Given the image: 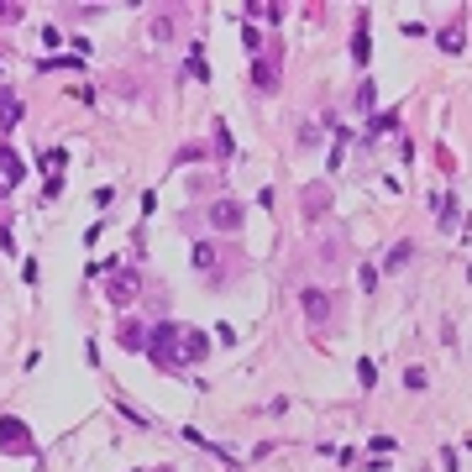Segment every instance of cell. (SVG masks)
I'll return each mask as SVG.
<instances>
[{
	"label": "cell",
	"instance_id": "obj_1",
	"mask_svg": "<svg viewBox=\"0 0 472 472\" xmlns=\"http://www.w3.org/2000/svg\"><path fill=\"white\" fill-rule=\"evenodd\" d=\"M153 362L158 368H184V362H205L210 357V336L194 331V326H173V320H163V326H153Z\"/></svg>",
	"mask_w": 472,
	"mask_h": 472
},
{
	"label": "cell",
	"instance_id": "obj_2",
	"mask_svg": "<svg viewBox=\"0 0 472 472\" xmlns=\"http://www.w3.org/2000/svg\"><path fill=\"white\" fill-rule=\"evenodd\" d=\"M0 451H6V456H32V430H26L16 415L0 420Z\"/></svg>",
	"mask_w": 472,
	"mask_h": 472
},
{
	"label": "cell",
	"instance_id": "obj_3",
	"mask_svg": "<svg viewBox=\"0 0 472 472\" xmlns=\"http://www.w3.org/2000/svg\"><path fill=\"white\" fill-rule=\"evenodd\" d=\"M105 294H111V304H131L142 294V278H137V268H116L111 278H105Z\"/></svg>",
	"mask_w": 472,
	"mask_h": 472
},
{
	"label": "cell",
	"instance_id": "obj_4",
	"mask_svg": "<svg viewBox=\"0 0 472 472\" xmlns=\"http://www.w3.org/2000/svg\"><path fill=\"white\" fill-rule=\"evenodd\" d=\"M241 215H247L241 199H215V205H210V226H215V231H241Z\"/></svg>",
	"mask_w": 472,
	"mask_h": 472
},
{
	"label": "cell",
	"instance_id": "obj_5",
	"mask_svg": "<svg viewBox=\"0 0 472 472\" xmlns=\"http://www.w3.org/2000/svg\"><path fill=\"white\" fill-rule=\"evenodd\" d=\"M21 179H26V163L16 158V147H11V142H0V189H16Z\"/></svg>",
	"mask_w": 472,
	"mask_h": 472
},
{
	"label": "cell",
	"instance_id": "obj_6",
	"mask_svg": "<svg viewBox=\"0 0 472 472\" xmlns=\"http://www.w3.org/2000/svg\"><path fill=\"white\" fill-rule=\"evenodd\" d=\"M252 84H258L263 94H268V89H278V63L268 58V53H258V63H252Z\"/></svg>",
	"mask_w": 472,
	"mask_h": 472
},
{
	"label": "cell",
	"instance_id": "obj_7",
	"mask_svg": "<svg viewBox=\"0 0 472 472\" xmlns=\"http://www.w3.org/2000/svg\"><path fill=\"white\" fill-rule=\"evenodd\" d=\"M147 341H153V331H147V326H137V320L121 326V346H126V352H147Z\"/></svg>",
	"mask_w": 472,
	"mask_h": 472
},
{
	"label": "cell",
	"instance_id": "obj_8",
	"mask_svg": "<svg viewBox=\"0 0 472 472\" xmlns=\"http://www.w3.org/2000/svg\"><path fill=\"white\" fill-rule=\"evenodd\" d=\"M16 121H21V100L11 89H0V131H11Z\"/></svg>",
	"mask_w": 472,
	"mask_h": 472
},
{
	"label": "cell",
	"instance_id": "obj_9",
	"mask_svg": "<svg viewBox=\"0 0 472 472\" xmlns=\"http://www.w3.org/2000/svg\"><path fill=\"white\" fill-rule=\"evenodd\" d=\"M304 309H309V320H326V315H331V294L304 289Z\"/></svg>",
	"mask_w": 472,
	"mask_h": 472
},
{
	"label": "cell",
	"instance_id": "obj_10",
	"mask_svg": "<svg viewBox=\"0 0 472 472\" xmlns=\"http://www.w3.org/2000/svg\"><path fill=\"white\" fill-rule=\"evenodd\" d=\"M241 16H258V21H278V16H283V6H268V0H247V6H241Z\"/></svg>",
	"mask_w": 472,
	"mask_h": 472
},
{
	"label": "cell",
	"instance_id": "obj_11",
	"mask_svg": "<svg viewBox=\"0 0 472 472\" xmlns=\"http://www.w3.org/2000/svg\"><path fill=\"white\" fill-rule=\"evenodd\" d=\"M462 43H467V26H462V21H451L446 32H441V48H446V53H462Z\"/></svg>",
	"mask_w": 472,
	"mask_h": 472
},
{
	"label": "cell",
	"instance_id": "obj_12",
	"mask_svg": "<svg viewBox=\"0 0 472 472\" xmlns=\"http://www.w3.org/2000/svg\"><path fill=\"white\" fill-rule=\"evenodd\" d=\"M352 58H357V63H368V58H373V37H368V21H362V26H357V37H352Z\"/></svg>",
	"mask_w": 472,
	"mask_h": 472
},
{
	"label": "cell",
	"instance_id": "obj_13",
	"mask_svg": "<svg viewBox=\"0 0 472 472\" xmlns=\"http://www.w3.org/2000/svg\"><path fill=\"white\" fill-rule=\"evenodd\" d=\"M410 258H415V241H399V247L388 252V263H383V268H388V273H399V268L410 263Z\"/></svg>",
	"mask_w": 472,
	"mask_h": 472
},
{
	"label": "cell",
	"instance_id": "obj_14",
	"mask_svg": "<svg viewBox=\"0 0 472 472\" xmlns=\"http://www.w3.org/2000/svg\"><path fill=\"white\" fill-rule=\"evenodd\" d=\"M425 383H430V373H425V368H404V388H415V394H420Z\"/></svg>",
	"mask_w": 472,
	"mask_h": 472
},
{
	"label": "cell",
	"instance_id": "obj_15",
	"mask_svg": "<svg viewBox=\"0 0 472 472\" xmlns=\"http://www.w3.org/2000/svg\"><path fill=\"white\" fill-rule=\"evenodd\" d=\"M436 215H441V226H451V215H456V199H451V194H436Z\"/></svg>",
	"mask_w": 472,
	"mask_h": 472
},
{
	"label": "cell",
	"instance_id": "obj_16",
	"mask_svg": "<svg viewBox=\"0 0 472 472\" xmlns=\"http://www.w3.org/2000/svg\"><path fill=\"white\" fill-rule=\"evenodd\" d=\"M194 268H215V247H210V241H199V247H194Z\"/></svg>",
	"mask_w": 472,
	"mask_h": 472
},
{
	"label": "cell",
	"instance_id": "obj_17",
	"mask_svg": "<svg viewBox=\"0 0 472 472\" xmlns=\"http://www.w3.org/2000/svg\"><path fill=\"white\" fill-rule=\"evenodd\" d=\"M326 199H331V194H326V184L309 189V194H304V210H326Z\"/></svg>",
	"mask_w": 472,
	"mask_h": 472
},
{
	"label": "cell",
	"instance_id": "obj_18",
	"mask_svg": "<svg viewBox=\"0 0 472 472\" xmlns=\"http://www.w3.org/2000/svg\"><path fill=\"white\" fill-rule=\"evenodd\" d=\"M189 74H194V79H210V63H205V58H199V48H194V53H189Z\"/></svg>",
	"mask_w": 472,
	"mask_h": 472
},
{
	"label": "cell",
	"instance_id": "obj_19",
	"mask_svg": "<svg viewBox=\"0 0 472 472\" xmlns=\"http://www.w3.org/2000/svg\"><path fill=\"white\" fill-rule=\"evenodd\" d=\"M357 111H373V84L362 79V89H357Z\"/></svg>",
	"mask_w": 472,
	"mask_h": 472
},
{
	"label": "cell",
	"instance_id": "obj_20",
	"mask_svg": "<svg viewBox=\"0 0 472 472\" xmlns=\"http://www.w3.org/2000/svg\"><path fill=\"white\" fill-rule=\"evenodd\" d=\"M357 378H362V388H373V378H378V368H373V362H357Z\"/></svg>",
	"mask_w": 472,
	"mask_h": 472
},
{
	"label": "cell",
	"instance_id": "obj_21",
	"mask_svg": "<svg viewBox=\"0 0 472 472\" xmlns=\"http://www.w3.org/2000/svg\"><path fill=\"white\" fill-rule=\"evenodd\" d=\"M16 11H21L16 0H0V16H16Z\"/></svg>",
	"mask_w": 472,
	"mask_h": 472
},
{
	"label": "cell",
	"instance_id": "obj_22",
	"mask_svg": "<svg viewBox=\"0 0 472 472\" xmlns=\"http://www.w3.org/2000/svg\"><path fill=\"white\" fill-rule=\"evenodd\" d=\"M158 472H173V467H158Z\"/></svg>",
	"mask_w": 472,
	"mask_h": 472
}]
</instances>
